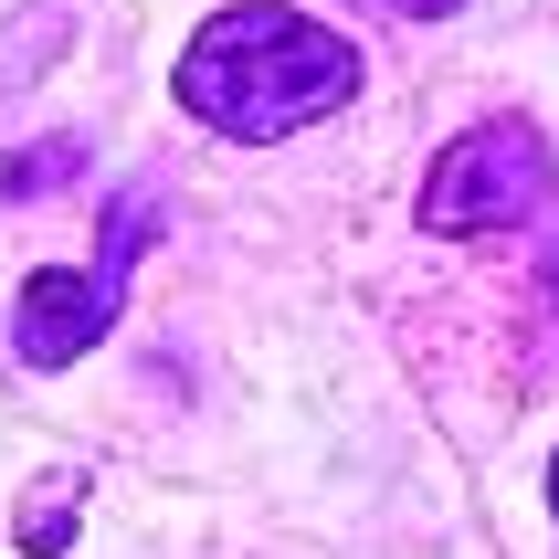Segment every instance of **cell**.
<instances>
[{
    "label": "cell",
    "mask_w": 559,
    "mask_h": 559,
    "mask_svg": "<svg viewBox=\"0 0 559 559\" xmlns=\"http://www.w3.org/2000/svg\"><path fill=\"white\" fill-rule=\"evenodd\" d=\"M549 518H559V454H549Z\"/></svg>",
    "instance_id": "obj_7"
},
{
    "label": "cell",
    "mask_w": 559,
    "mask_h": 559,
    "mask_svg": "<svg viewBox=\"0 0 559 559\" xmlns=\"http://www.w3.org/2000/svg\"><path fill=\"white\" fill-rule=\"evenodd\" d=\"M63 180H85V138H32V148L0 158V212H11V201H43V190H63Z\"/></svg>",
    "instance_id": "obj_4"
},
{
    "label": "cell",
    "mask_w": 559,
    "mask_h": 559,
    "mask_svg": "<svg viewBox=\"0 0 559 559\" xmlns=\"http://www.w3.org/2000/svg\"><path fill=\"white\" fill-rule=\"evenodd\" d=\"M359 85H370L359 43L307 22V11H285V0H233V11H212V22L180 43V63H169L180 117H201L212 138H243V148H275L296 127L338 117Z\"/></svg>",
    "instance_id": "obj_1"
},
{
    "label": "cell",
    "mask_w": 559,
    "mask_h": 559,
    "mask_svg": "<svg viewBox=\"0 0 559 559\" xmlns=\"http://www.w3.org/2000/svg\"><path fill=\"white\" fill-rule=\"evenodd\" d=\"M549 201V138L538 117H475L423 169V233H518Z\"/></svg>",
    "instance_id": "obj_3"
},
{
    "label": "cell",
    "mask_w": 559,
    "mask_h": 559,
    "mask_svg": "<svg viewBox=\"0 0 559 559\" xmlns=\"http://www.w3.org/2000/svg\"><path fill=\"white\" fill-rule=\"evenodd\" d=\"M370 11H402V22H454L465 0H370Z\"/></svg>",
    "instance_id": "obj_6"
},
{
    "label": "cell",
    "mask_w": 559,
    "mask_h": 559,
    "mask_svg": "<svg viewBox=\"0 0 559 559\" xmlns=\"http://www.w3.org/2000/svg\"><path fill=\"white\" fill-rule=\"evenodd\" d=\"M158 233L148 190H117L106 222H95V264H32L22 296H11V359L22 370H74L85 348H106V328L127 317V275Z\"/></svg>",
    "instance_id": "obj_2"
},
{
    "label": "cell",
    "mask_w": 559,
    "mask_h": 559,
    "mask_svg": "<svg viewBox=\"0 0 559 559\" xmlns=\"http://www.w3.org/2000/svg\"><path fill=\"white\" fill-rule=\"evenodd\" d=\"M11 549H22V559L74 549V486H63V497H22V518H11Z\"/></svg>",
    "instance_id": "obj_5"
}]
</instances>
